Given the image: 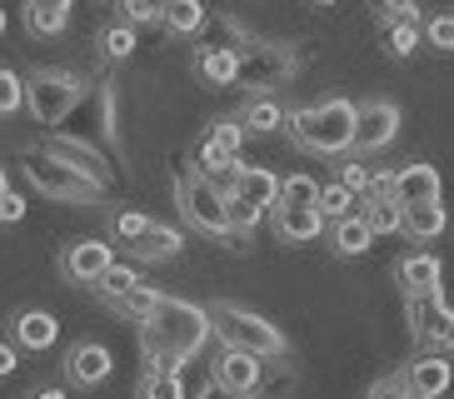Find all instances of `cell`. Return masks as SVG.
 Masks as SVG:
<instances>
[{
    "label": "cell",
    "mask_w": 454,
    "mask_h": 399,
    "mask_svg": "<svg viewBox=\"0 0 454 399\" xmlns=\"http://www.w3.org/2000/svg\"><path fill=\"white\" fill-rule=\"evenodd\" d=\"M285 130L294 135V145L315 150V155H345L349 140H355V100H320V106H305L285 120Z\"/></svg>",
    "instance_id": "cell-3"
},
{
    "label": "cell",
    "mask_w": 454,
    "mask_h": 399,
    "mask_svg": "<svg viewBox=\"0 0 454 399\" xmlns=\"http://www.w3.org/2000/svg\"><path fill=\"white\" fill-rule=\"evenodd\" d=\"M55 334H60V325H55L51 309H20L15 315V345L26 349H51Z\"/></svg>",
    "instance_id": "cell-20"
},
{
    "label": "cell",
    "mask_w": 454,
    "mask_h": 399,
    "mask_svg": "<svg viewBox=\"0 0 454 399\" xmlns=\"http://www.w3.org/2000/svg\"><path fill=\"white\" fill-rule=\"evenodd\" d=\"M364 399H410V389H404L400 374H389V379H374L370 395H364Z\"/></svg>",
    "instance_id": "cell-44"
},
{
    "label": "cell",
    "mask_w": 454,
    "mask_h": 399,
    "mask_svg": "<svg viewBox=\"0 0 454 399\" xmlns=\"http://www.w3.org/2000/svg\"><path fill=\"white\" fill-rule=\"evenodd\" d=\"M270 220H275V235H280L285 245H309V239L325 235L320 210H285V205H275V210H270Z\"/></svg>",
    "instance_id": "cell-19"
},
{
    "label": "cell",
    "mask_w": 454,
    "mask_h": 399,
    "mask_svg": "<svg viewBox=\"0 0 454 399\" xmlns=\"http://www.w3.org/2000/svg\"><path fill=\"white\" fill-rule=\"evenodd\" d=\"M180 245H185V239H180L175 225H155V220H150L145 235L135 239L130 250H135V260H170V254H180Z\"/></svg>",
    "instance_id": "cell-24"
},
{
    "label": "cell",
    "mask_w": 454,
    "mask_h": 399,
    "mask_svg": "<svg viewBox=\"0 0 454 399\" xmlns=\"http://www.w3.org/2000/svg\"><path fill=\"white\" fill-rule=\"evenodd\" d=\"M85 95V80L70 75V70H35V75L26 80V106L30 115H35V125H66V115L75 106H81Z\"/></svg>",
    "instance_id": "cell-6"
},
{
    "label": "cell",
    "mask_w": 454,
    "mask_h": 399,
    "mask_svg": "<svg viewBox=\"0 0 454 399\" xmlns=\"http://www.w3.org/2000/svg\"><path fill=\"white\" fill-rule=\"evenodd\" d=\"M400 230L414 239V245H429V239H440L444 230H450V215H444V205H410Z\"/></svg>",
    "instance_id": "cell-21"
},
{
    "label": "cell",
    "mask_w": 454,
    "mask_h": 399,
    "mask_svg": "<svg viewBox=\"0 0 454 399\" xmlns=\"http://www.w3.org/2000/svg\"><path fill=\"white\" fill-rule=\"evenodd\" d=\"M330 239H334V254H345V260H355V254H364L374 245L370 225H364L360 215H349V220H334L330 225Z\"/></svg>",
    "instance_id": "cell-27"
},
{
    "label": "cell",
    "mask_w": 454,
    "mask_h": 399,
    "mask_svg": "<svg viewBox=\"0 0 454 399\" xmlns=\"http://www.w3.org/2000/svg\"><path fill=\"white\" fill-rule=\"evenodd\" d=\"M130 51H135V30L125 26V20L100 30V55H106V60H130Z\"/></svg>",
    "instance_id": "cell-32"
},
{
    "label": "cell",
    "mask_w": 454,
    "mask_h": 399,
    "mask_svg": "<svg viewBox=\"0 0 454 399\" xmlns=\"http://www.w3.org/2000/svg\"><path fill=\"white\" fill-rule=\"evenodd\" d=\"M285 106L280 100H270V95H254L250 106L240 110V130L245 135H275V130H285Z\"/></svg>",
    "instance_id": "cell-22"
},
{
    "label": "cell",
    "mask_w": 454,
    "mask_h": 399,
    "mask_svg": "<svg viewBox=\"0 0 454 399\" xmlns=\"http://www.w3.org/2000/svg\"><path fill=\"white\" fill-rule=\"evenodd\" d=\"M395 275H400V285H404V294H429V290H440V260L429 250H414V254H404L400 265H395Z\"/></svg>",
    "instance_id": "cell-18"
},
{
    "label": "cell",
    "mask_w": 454,
    "mask_h": 399,
    "mask_svg": "<svg viewBox=\"0 0 454 399\" xmlns=\"http://www.w3.org/2000/svg\"><path fill=\"white\" fill-rule=\"evenodd\" d=\"M205 140H210V145H220V150H225V155H235V160H240L245 130H240V120H215L210 130H205Z\"/></svg>",
    "instance_id": "cell-37"
},
{
    "label": "cell",
    "mask_w": 454,
    "mask_h": 399,
    "mask_svg": "<svg viewBox=\"0 0 454 399\" xmlns=\"http://www.w3.org/2000/svg\"><path fill=\"white\" fill-rule=\"evenodd\" d=\"M160 20L170 35H200L210 11H205L200 0H170V5H160Z\"/></svg>",
    "instance_id": "cell-25"
},
{
    "label": "cell",
    "mask_w": 454,
    "mask_h": 399,
    "mask_svg": "<svg viewBox=\"0 0 454 399\" xmlns=\"http://www.w3.org/2000/svg\"><path fill=\"white\" fill-rule=\"evenodd\" d=\"M450 315H454V309L444 305V294H440V290L414 294V300H410V330H414V340H419V345H444Z\"/></svg>",
    "instance_id": "cell-13"
},
{
    "label": "cell",
    "mask_w": 454,
    "mask_h": 399,
    "mask_svg": "<svg viewBox=\"0 0 454 399\" xmlns=\"http://www.w3.org/2000/svg\"><path fill=\"white\" fill-rule=\"evenodd\" d=\"M140 330H145L140 340H145V355H150V374H180V364L210 340V315L200 305H190V300L160 294L155 315Z\"/></svg>",
    "instance_id": "cell-1"
},
{
    "label": "cell",
    "mask_w": 454,
    "mask_h": 399,
    "mask_svg": "<svg viewBox=\"0 0 454 399\" xmlns=\"http://www.w3.org/2000/svg\"><path fill=\"white\" fill-rule=\"evenodd\" d=\"M195 70H200L205 85H235V55L230 51L200 45V51H195Z\"/></svg>",
    "instance_id": "cell-28"
},
{
    "label": "cell",
    "mask_w": 454,
    "mask_h": 399,
    "mask_svg": "<svg viewBox=\"0 0 454 399\" xmlns=\"http://www.w3.org/2000/svg\"><path fill=\"white\" fill-rule=\"evenodd\" d=\"M230 200H245L254 210H275L280 205V175L265 170V165H240V180H235Z\"/></svg>",
    "instance_id": "cell-17"
},
{
    "label": "cell",
    "mask_w": 454,
    "mask_h": 399,
    "mask_svg": "<svg viewBox=\"0 0 454 399\" xmlns=\"http://www.w3.org/2000/svg\"><path fill=\"white\" fill-rule=\"evenodd\" d=\"M95 290H100V294L110 300V305H115V300H125L130 290H140V270H135V265H121V260H115V265L106 270V279H100Z\"/></svg>",
    "instance_id": "cell-31"
},
{
    "label": "cell",
    "mask_w": 454,
    "mask_h": 399,
    "mask_svg": "<svg viewBox=\"0 0 454 399\" xmlns=\"http://www.w3.org/2000/svg\"><path fill=\"white\" fill-rule=\"evenodd\" d=\"M70 26V5L66 0H35V5H26V30L30 35H66Z\"/></svg>",
    "instance_id": "cell-23"
},
{
    "label": "cell",
    "mask_w": 454,
    "mask_h": 399,
    "mask_svg": "<svg viewBox=\"0 0 454 399\" xmlns=\"http://www.w3.org/2000/svg\"><path fill=\"white\" fill-rule=\"evenodd\" d=\"M374 20H380V30H385V26H425L419 5H410V0H389V5H374Z\"/></svg>",
    "instance_id": "cell-34"
},
{
    "label": "cell",
    "mask_w": 454,
    "mask_h": 399,
    "mask_svg": "<svg viewBox=\"0 0 454 399\" xmlns=\"http://www.w3.org/2000/svg\"><path fill=\"white\" fill-rule=\"evenodd\" d=\"M260 379H265V359L240 355V349H220L215 364H210V385L235 395V399H250L254 389H260Z\"/></svg>",
    "instance_id": "cell-10"
},
{
    "label": "cell",
    "mask_w": 454,
    "mask_h": 399,
    "mask_svg": "<svg viewBox=\"0 0 454 399\" xmlns=\"http://www.w3.org/2000/svg\"><path fill=\"white\" fill-rule=\"evenodd\" d=\"M404 389H410V399H440L444 389H450L454 370H450V359L444 355H419L414 364H404Z\"/></svg>",
    "instance_id": "cell-14"
},
{
    "label": "cell",
    "mask_w": 454,
    "mask_h": 399,
    "mask_svg": "<svg viewBox=\"0 0 454 399\" xmlns=\"http://www.w3.org/2000/svg\"><path fill=\"white\" fill-rule=\"evenodd\" d=\"M294 70H300V55L275 40L245 35V45L235 51V85H250V90H275Z\"/></svg>",
    "instance_id": "cell-5"
},
{
    "label": "cell",
    "mask_w": 454,
    "mask_h": 399,
    "mask_svg": "<svg viewBox=\"0 0 454 399\" xmlns=\"http://www.w3.org/2000/svg\"><path fill=\"white\" fill-rule=\"evenodd\" d=\"M414 45H419V26H385V51L395 60H410Z\"/></svg>",
    "instance_id": "cell-40"
},
{
    "label": "cell",
    "mask_w": 454,
    "mask_h": 399,
    "mask_svg": "<svg viewBox=\"0 0 454 399\" xmlns=\"http://www.w3.org/2000/svg\"><path fill=\"white\" fill-rule=\"evenodd\" d=\"M419 40H425V45H434V51H454V11L429 15L425 26H419Z\"/></svg>",
    "instance_id": "cell-35"
},
{
    "label": "cell",
    "mask_w": 454,
    "mask_h": 399,
    "mask_svg": "<svg viewBox=\"0 0 454 399\" xmlns=\"http://www.w3.org/2000/svg\"><path fill=\"white\" fill-rule=\"evenodd\" d=\"M11 195V185H5V165H0V200Z\"/></svg>",
    "instance_id": "cell-49"
},
{
    "label": "cell",
    "mask_w": 454,
    "mask_h": 399,
    "mask_svg": "<svg viewBox=\"0 0 454 399\" xmlns=\"http://www.w3.org/2000/svg\"><path fill=\"white\" fill-rule=\"evenodd\" d=\"M60 140L85 145L90 155L106 160L110 170H121L125 160H121V140H115V90H110V85H90V90L81 95V106L66 115V135H60Z\"/></svg>",
    "instance_id": "cell-2"
},
{
    "label": "cell",
    "mask_w": 454,
    "mask_h": 399,
    "mask_svg": "<svg viewBox=\"0 0 454 399\" xmlns=\"http://www.w3.org/2000/svg\"><path fill=\"white\" fill-rule=\"evenodd\" d=\"M15 220H26V195H5L0 200V225H15Z\"/></svg>",
    "instance_id": "cell-45"
},
{
    "label": "cell",
    "mask_w": 454,
    "mask_h": 399,
    "mask_svg": "<svg viewBox=\"0 0 454 399\" xmlns=\"http://www.w3.org/2000/svg\"><path fill=\"white\" fill-rule=\"evenodd\" d=\"M121 20L125 26H155L160 20V5H150V0H121Z\"/></svg>",
    "instance_id": "cell-42"
},
{
    "label": "cell",
    "mask_w": 454,
    "mask_h": 399,
    "mask_svg": "<svg viewBox=\"0 0 454 399\" xmlns=\"http://www.w3.org/2000/svg\"><path fill=\"white\" fill-rule=\"evenodd\" d=\"M205 315H210V334H220V349H240V355H254V359H280L290 349V340L265 315H254L245 305H225L220 300Z\"/></svg>",
    "instance_id": "cell-4"
},
{
    "label": "cell",
    "mask_w": 454,
    "mask_h": 399,
    "mask_svg": "<svg viewBox=\"0 0 454 399\" xmlns=\"http://www.w3.org/2000/svg\"><path fill=\"white\" fill-rule=\"evenodd\" d=\"M175 205H180V215H185L200 235H230V225H225V195H215L195 170L175 180Z\"/></svg>",
    "instance_id": "cell-8"
},
{
    "label": "cell",
    "mask_w": 454,
    "mask_h": 399,
    "mask_svg": "<svg viewBox=\"0 0 454 399\" xmlns=\"http://www.w3.org/2000/svg\"><path fill=\"white\" fill-rule=\"evenodd\" d=\"M280 205L285 210H315L320 205V185L309 175H285L280 180Z\"/></svg>",
    "instance_id": "cell-30"
},
{
    "label": "cell",
    "mask_w": 454,
    "mask_h": 399,
    "mask_svg": "<svg viewBox=\"0 0 454 399\" xmlns=\"http://www.w3.org/2000/svg\"><path fill=\"white\" fill-rule=\"evenodd\" d=\"M400 135V106L395 100H364V106H355V140H349V150H385L389 140Z\"/></svg>",
    "instance_id": "cell-9"
},
{
    "label": "cell",
    "mask_w": 454,
    "mask_h": 399,
    "mask_svg": "<svg viewBox=\"0 0 454 399\" xmlns=\"http://www.w3.org/2000/svg\"><path fill=\"white\" fill-rule=\"evenodd\" d=\"M444 349H454V315H450V330H444Z\"/></svg>",
    "instance_id": "cell-48"
},
{
    "label": "cell",
    "mask_w": 454,
    "mask_h": 399,
    "mask_svg": "<svg viewBox=\"0 0 454 399\" xmlns=\"http://www.w3.org/2000/svg\"><path fill=\"white\" fill-rule=\"evenodd\" d=\"M340 185H345L349 195L360 200V195H370V185H374V170H370V165H360V160H345V170H340Z\"/></svg>",
    "instance_id": "cell-41"
},
{
    "label": "cell",
    "mask_w": 454,
    "mask_h": 399,
    "mask_svg": "<svg viewBox=\"0 0 454 399\" xmlns=\"http://www.w3.org/2000/svg\"><path fill=\"white\" fill-rule=\"evenodd\" d=\"M15 364H20L15 345H0V379H5V374H15Z\"/></svg>",
    "instance_id": "cell-46"
},
{
    "label": "cell",
    "mask_w": 454,
    "mask_h": 399,
    "mask_svg": "<svg viewBox=\"0 0 454 399\" xmlns=\"http://www.w3.org/2000/svg\"><path fill=\"white\" fill-rule=\"evenodd\" d=\"M389 200L400 210H410V205H440V170L425 165V160L400 165V170L389 175Z\"/></svg>",
    "instance_id": "cell-11"
},
{
    "label": "cell",
    "mask_w": 454,
    "mask_h": 399,
    "mask_svg": "<svg viewBox=\"0 0 454 399\" xmlns=\"http://www.w3.org/2000/svg\"><path fill=\"white\" fill-rule=\"evenodd\" d=\"M260 220H265V210H254V205H245V200H225V225H230V235H250Z\"/></svg>",
    "instance_id": "cell-38"
},
{
    "label": "cell",
    "mask_w": 454,
    "mask_h": 399,
    "mask_svg": "<svg viewBox=\"0 0 454 399\" xmlns=\"http://www.w3.org/2000/svg\"><path fill=\"white\" fill-rule=\"evenodd\" d=\"M110 349L100 345V340H81V345L70 349V359H66V374L75 379L81 389H95V385H106L110 379Z\"/></svg>",
    "instance_id": "cell-15"
},
{
    "label": "cell",
    "mask_w": 454,
    "mask_h": 399,
    "mask_svg": "<svg viewBox=\"0 0 454 399\" xmlns=\"http://www.w3.org/2000/svg\"><path fill=\"white\" fill-rule=\"evenodd\" d=\"M355 205H360V200H355L345 185H340V180H334V185H320V205H315V210H320L325 225H334V220H349V215H360Z\"/></svg>",
    "instance_id": "cell-29"
},
{
    "label": "cell",
    "mask_w": 454,
    "mask_h": 399,
    "mask_svg": "<svg viewBox=\"0 0 454 399\" xmlns=\"http://www.w3.org/2000/svg\"><path fill=\"white\" fill-rule=\"evenodd\" d=\"M60 265H66V279H75V285H100L106 270L115 265V254H110L106 239H75Z\"/></svg>",
    "instance_id": "cell-12"
},
{
    "label": "cell",
    "mask_w": 454,
    "mask_h": 399,
    "mask_svg": "<svg viewBox=\"0 0 454 399\" xmlns=\"http://www.w3.org/2000/svg\"><path fill=\"white\" fill-rule=\"evenodd\" d=\"M20 106H26V80L0 66V115H15Z\"/></svg>",
    "instance_id": "cell-39"
},
{
    "label": "cell",
    "mask_w": 454,
    "mask_h": 399,
    "mask_svg": "<svg viewBox=\"0 0 454 399\" xmlns=\"http://www.w3.org/2000/svg\"><path fill=\"white\" fill-rule=\"evenodd\" d=\"M0 30H5V11H0Z\"/></svg>",
    "instance_id": "cell-51"
},
{
    "label": "cell",
    "mask_w": 454,
    "mask_h": 399,
    "mask_svg": "<svg viewBox=\"0 0 454 399\" xmlns=\"http://www.w3.org/2000/svg\"><path fill=\"white\" fill-rule=\"evenodd\" d=\"M210 399H235V395H225V389H210Z\"/></svg>",
    "instance_id": "cell-50"
},
{
    "label": "cell",
    "mask_w": 454,
    "mask_h": 399,
    "mask_svg": "<svg viewBox=\"0 0 454 399\" xmlns=\"http://www.w3.org/2000/svg\"><path fill=\"white\" fill-rule=\"evenodd\" d=\"M140 399H185V379L180 374H145L140 379Z\"/></svg>",
    "instance_id": "cell-36"
},
{
    "label": "cell",
    "mask_w": 454,
    "mask_h": 399,
    "mask_svg": "<svg viewBox=\"0 0 454 399\" xmlns=\"http://www.w3.org/2000/svg\"><path fill=\"white\" fill-rule=\"evenodd\" d=\"M360 205H364L360 220L370 225V235H395V230L404 225V210H400V205H395L389 195H364Z\"/></svg>",
    "instance_id": "cell-26"
},
{
    "label": "cell",
    "mask_w": 454,
    "mask_h": 399,
    "mask_svg": "<svg viewBox=\"0 0 454 399\" xmlns=\"http://www.w3.org/2000/svg\"><path fill=\"white\" fill-rule=\"evenodd\" d=\"M45 150H51L55 160H66L70 170H81L85 180H90V185H100V190L121 185V170H110L106 160H100V155H90V150H85V145H70V140H60V135H55V140H51V145H45Z\"/></svg>",
    "instance_id": "cell-16"
},
{
    "label": "cell",
    "mask_w": 454,
    "mask_h": 399,
    "mask_svg": "<svg viewBox=\"0 0 454 399\" xmlns=\"http://www.w3.org/2000/svg\"><path fill=\"white\" fill-rule=\"evenodd\" d=\"M145 225H150V220H145L140 210H121L110 230H115V239H125V245H135V239L145 235Z\"/></svg>",
    "instance_id": "cell-43"
},
{
    "label": "cell",
    "mask_w": 454,
    "mask_h": 399,
    "mask_svg": "<svg viewBox=\"0 0 454 399\" xmlns=\"http://www.w3.org/2000/svg\"><path fill=\"white\" fill-rule=\"evenodd\" d=\"M155 305H160V290H150V285H140V290H130L125 300H115V309H121V315H130V319H140V325L155 315Z\"/></svg>",
    "instance_id": "cell-33"
},
{
    "label": "cell",
    "mask_w": 454,
    "mask_h": 399,
    "mask_svg": "<svg viewBox=\"0 0 454 399\" xmlns=\"http://www.w3.org/2000/svg\"><path fill=\"white\" fill-rule=\"evenodd\" d=\"M26 175H30V185L41 190V195L66 200V205H95V200L106 195V190L90 185L81 170H70L66 160H55L51 150H26Z\"/></svg>",
    "instance_id": "cell-7"
},
{
    "label": "cell",
    "mask_w": 454,
    "mask_h": 399,
    "mask_svg": "<svg viewBox=\"0 0 454 399\" xmlns=\"http://www.w3.org/2000/svg\"><path fill=\"white\" fill-rule=\"evenodd\" d=\"M35 399H66V389H35Z\"/></svg>",
    "instance_id": "cell-47"
}]
</instances>
